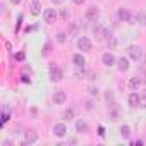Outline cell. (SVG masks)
<instances>
[{"label": "cell", "instance_id": "obj_1", "mask_svg": "<svg viewBox=\"0 0 146 146\" xmlns=\"http://www.w3.org/2000/svg\"><path fill=\"white\" fill-rule=\"evenodd\" d=\"M78 48L83 52H91V40L88 36H81L78 40Z\"/></svg>", "mask_w": 146, "mask_h": 146}, {"label": "cell", "instance_id": "obj_2", "mask_svg": "<svg viewBox=\"0 0 146 146\" xmlns=\"http://www.w3.org/2000/svg\"><path fill=\"white\" fill-rule=\"evenodd\" d=\"M62 76H64V74H62V70H60L55 64H50V79L57 83V81L62 79Z\"/></svg>", "mask_w": 146, "mask_h": 146}, {"label": "cell", "instance_id": "obj_3", "mask_svg": "<svg viewBox=\"0 0 146 146\" xmlns=\"http://www.w3.org/2000/svg\"><path fill=\"white\" fill-rule=\"evenodd\" d=\"M86 19L88 21H96L98 17H100V9L98 7H95V5H91L90 9H86Z\"/></svg>", "mask_w": 146, "mask_h": 146}, {"label": "cell", "instance_id": "obj_4", "mask_svg": "<svg viewBox=\"0 0 146 146\" xmlns=\"http://www.w3.org/2000/svg\"><path fill=\"white\" fill-rule=\"evenodd\" d=\"M43 19H45V23H48V24L55 23V21H57V12H55V9H45Z\"/></svg>", "mask_w": 146, "mask_h": 146}, {"label": "cell", "instance_id": "obj_5", "mask_svg": "<svg viewBox=\"0 0 146 146\" xmlns=\"http://www.w3.org/2000/svg\"><path fill=\"white\" fill-rule=\"evenodd\" d=\"M38 141V132L36 131H28V132H24V146L26 144H31V143H36Z\"/></svg>", "mask_w": 146, "mask_h": 146}, {"label": "cell", "instance_id": "obj_6", "mask_svg": "<svg viewBox=\"0 0 146 146\" xmlns=\"http://www.w3.org/2000/svg\"><path fill=\"white\" fill-rule=\"evenodd\" d=\"M53 134H55L57 137H65V134H67L65 124H55V125H53Z\"/></svg>", "mask_w": 146, "mask_h": 146}, {"label": "cell", "instance_id": "obj_7", "mask_svg": "<svg viewBox=\"0 0 146 146\" xmlns=\"http://www.w3.org/2000/svg\"><path fill=\"white\" fill-rule=\"evenodd\" d=\"M29 12L33 16H40L41 14V2L40 0H33V2L29 4Z\"/></svg>", "mask_w": 146, "mask_h": 146}, {"label": "cell", "instance_id": "obj_8", "mask_svg": "<svg viewBox=\"0 0 146 146\" xmlns=\"http://www.w3.org/2000/svg\"><path fill=\"white\" fill-rule=\"evenodd\" d=\"M127 52H129V57H131L132 60H139V57H141V50H139V46L131 45V46L127 48Z\"/></svg>", "mask_w": 146, "mask_h": 146}, {"label": "cell", "instance_id": "obj_9", "mask_svg": "<svg viewBox=\"0 0 146 146\" xmlns=\"http://www.w3.org/2000/svg\"><path fill=\"white\" fill-rule=\"evenodd\" d=\"M102 60H103V64H105L107 67H110V65H113V64H115V57H113V53H110V52L103 53Z\"/></svg>", "mask_w": 146, "mask_h": 146}, {"label": "cell", "instance_id": "obj_10", "mask_svg": "<svg viewBox=\"0 0 146 146\" xmlns=\"http://www.w3.org/2000/svg\"><path fill=\"white\" fill-rule=\"evenodd\" d=\"M76 129H78V132H81V134H86V132L90 131V125H88L84 120H81V119H79V120L76 122Z\"/></svg>", "mask_w": 146, "mask_h": 146}, {"label": "cell", "instance_id": "obj_11", "mask_svg": "<svg viewBox=\"0 0 146 146\" xmlns=\"http://www.w3.org/2000/svg\"><path fill=\"white\" fill-rule=\"evenodd\" d=\"M119 19L124 21V23H129L132 17H131V12L127 9H119Z\"/></svg>", "mask_w": 146, "mask_h": 146}, {"label": "cell", "instance_id": "obj_12", "mask_svg": "<svg viewBox=\"0 0 146 146\" xmlns=\"http://www.w3.org/2000/svg\"><path fill=\"white\" fill-rule=\"evenodd\" d=\"M65 93L64 91H55V95H53V102L57 103V105H62L64 102H65Z\"/></svg>", "mask_w": 146, "mask_h": 146}, {"label": "cell", "instance_id": "obj_13", "mask_svg": "<svg viewBox=\"0 0 146 146\" xmlns=\"http://www.w3.org/2000/svg\"><path fill=\"white\" fill-rule=\"evenodd\" d=\"M117 67H119V70H122V72H125V70H129V60L127 58H119V62H117Z\"/></svg>", "mask_w": 146, "mask_h": 146}, {"label": "cell", "instance_id": "obj_14", "mask_svg": "<svg viewBox=\"0 0 146 146\" xmlns=\"http://www.w3.org/2000/svg\"><path fill=\"white\" fill-rule=\"evenodd\" d=\"M139 86H141V78H131V81H129V90H131V91H136Z\"/></svg>", "mask_w": 146, "mask_h": 146}, {"label": "cell", "instance_id": "obj_15", "mask_svg": "<svg viewBox=\"0 0 146 146\" xmlns=\"http://www.w3.org/2000/svg\"><path fill=\"white\" fill-rule=\"evenodd\" d=\"M72 62H74V65H84L86 58L83 57V53H76L74 57H72Z\"/></svg>", "mask_w": 146, "mask_h": 146}, {"label": "cell", "instance_id": "obj_16", "mask_svg": "<svg viewBox=\"0 0 146 146\" xmlns=\"http://www.w3.org/2000/svg\"><path fill=\"white\" fill-rule=\"evenodd\" d=\"M78 33H79V24L78 23H70L69 24V35L70 36H78Z\"/></svg>", "mask_w": 146, "mask_h": 146}, {"label": "cell", "instance_id": "obj_17", "mask_svg": "<svg viewBox=\"0 0 146 146\" xmlns=\"http://www.w3.org/2000/svg\"><path fill=\"white\" fill-rule=\"evenodd\" d=\"M129 105L131 107H137L139 105V95L137 93H131L129 95Z\"/></svg>", "mask_w": 146, "mask_h": 146}, {"label": "cell", "instance_id": "obj_18", "mask_svg": "<svg viewBox=\"0 0 146 146\" xmlns=\"http://www.w3.org/2000/svg\"><path fill=\"white\" fill-rule=\"evenodd\" d=\"M119 132H120V136H122L124 139H129V137H131V129H129V125H120Z\"/></svg>", "mask_w": 146, "mask_h": 146}, {"label": "cell", "instance_id": "obj_19", "mask_svg": "<svg viewBox=\"0 0 146 146\" xmlns=\"http://www.w3.org/2000/svg\"><path fill=\"white\" fill-rule=\"evenodd\" d=\"M74 117H76L74 108H65V110H64V119H65V120H72Z\"/></svg>", "mask_w": 146, "mask_h": 146}, {"label": "cell", "instance_id": "obj_20", "mask_svg": "<svg viewBox=\"0 0 146 146\" xmlns=\"http://www.w3.org/2000/svg\"><path fill=\"white\" fill-rule=\"evenodd\" d=\"M52 52V41H46V45L43 46V55H50Z\"/></svg>", "mask_w": 146, "mask_h": 146}, {"label": "cell", "instance_id": "obj_21", "mask_svg": "<svg viewBox=\"0 0 146 146\" xmlns=\"http://www.w3.org/2000/svg\"><path fill=\"white\" fill-rule=\"evenodd\" d=\"M78 69H76V76L78 78H83L84 76V65H76Z\"/></svg>", "mask_w": 146, "mask_h": 146}, {"label": "cell", "instance_id": "obj_22", "mask_svg": "<svg viewBox=\"0 0 146 146\" xmlns=\"http://www.w3.org/2000/svg\"><path fill=\"white\" fill-rule=\"evenodd\" d=\"M57 41H58V43H64V41H65V33H62V31L57 33Z\"/></svg>", "mask_w": 146, "mask_h": 146}, {"label": "cell", "instance_id": "obj_23", "mask_svg": "<svg viewBox=\"0 0 146 146\" xmlns=\"http://www.w3.org/2000/svg\"><path fill=\"white\" fill-rule=\"evenodd\" d=\"M139 107L146 108V96H139Z\"/></svg>", "mask_w": 146, "mask_h": 146}, {"label": "cell", "instance_id": "obj_24", "mask_svg": "<svg viewBox=\"0 0 146 146\" xmlns=\"http://www.w3.org/2000/svg\"><path fill=\"white\" fill-rule=\"evenodd\" d=\"M62 19H64V21H69V11H67V9L62 11Z\"/></svg>", "mask_w": 146, "mask_h": 146}, {"label": "cell", "instance_id": "obj_25", "mask_svg": "<svg viewBox=\"0 0 146 146\" xmlns=\"http://www.w3.org/2000/svg\"><path fill=\"white\" fill-rule=\"evenodd\" d=\"M105 98H107V100H108V102H112V100H113V93H112V91H110V90H108V91H107V93H105Z\"/></svg>", "mask_w": 146, "mask_h": 146}, {"label": "cell", "instance_id": "obj_26", "mask_svg": "<svg viewBox=\"0 0 146 146\" xmlns=\"http://www.w3.org/2000/svg\"><path fill=\"white\" fill-rule=\"evenodd\" d=\"M16 60H19V62H23V60H24V53H23V52H19V53H16Z\"/></svg>", "mask_w": 146, "mask_h": 146}, {"label": "cell", "instance_id": "obj_27", "mask_svg": "<svg viewBox=\"0 0 146 146\" xmlns=\"http://www.w3.org/2000/svg\"><path fill=\"white\" fill-rule=\"evenodd\" d=\"M21 81H23V83H28V84L31 83V79H29V76H26V74H23V76H21Z\"/></svg>", "mask_w": 146, "mask_h": 146}, {"label": "cell", "instance_id": "obj_28", "mask_svg": "<svg viewBox=\"0 0 146 146\" xmlns=\"http://www.w3.org/2000/svg\"><path fill=\"white\" fill-rule=\"evenodd\" d=\"M90 93H91L93 96H98V88H90Z\"/></svg>", "mask_w": 146, "mask_h": 146}, {"label": "cell", "instance_id": "obj_29", "mask_svg": "<svg viewBox=\"0 0 146 146\" xmlns=\"http://www.w3.org/2000/svg\"><path fill=\"white\" fill-rule=\"evenodd\" d=\"M7 120H9V113H7V112H4V115H2V122L5 124Z\"/></svg>", "mask_w": 146, "mask_h": 146}, {"label": "cell", "instance_id": "obj_30", "mask_svg": "<svg viewBox=\"0 0 146 146\" xmlns=\"http://www.w3.org/2000/svg\"><path fill=\"white\" fill-rule=\"evenodd\" d=\"M52 2H53L55 5H58V4H64V2H65V0H52Z\"/></svg>", "mask_w": 146, "mask_h": 146}, {"label": "cell", "instance_id": "obj_31", "mask_svg": "<svg viewBox=\"0 0 146 146\" xmlns=\"http://www.w3.org/2000/svg\"><path fill=\"white\" fill-rule=\"evenodd\" d=\"M98 131H100V136H102V137H105V129H103V127H100Z\"/></svg>", "mask_w": 146, "mask_h": 146}, {"label": "cell", "instance_id": "obj_32", "mask_svg": "<svg viewBox=\"0 0 146 146\" xmlns=\"http://www.w3.org/2000/svg\"><path fill=\"white\" fill-rule=\"evenodd\" d=\"M2 146H12V141H4Z\"/></svg>", "mask_w": 146, "mask_h": 146}, {"label": "cell", "instance_id": "obj_33", "mask_svg": "<svg viewBox=\"0 0 146 146\" xmlns=\"http://www.w3.org/2000/svg\"><path fill=\"white\" fill-rule=\"evenodd\" d=\"M11 4L12 5H17V4H21V0H11Z\"/></svg>", "mask_w": 146, "mask_h": 146}, {"label": "cell", "instance_id": "obj_34", "mask_svg": "<svg viewBox=\"0 0 146 146\" xmlns=\"http://www.w3.org/2000/svg\"><path fill=\"white\" fill-rule=\"evenodd\" d=\"M74 4H78V5H81V4H84V0H74Z\"/></svg>", "mask_w": 146, "mask_h": 146}, {"label": "cell", "instance_id": "obj_35", "mask_svg": "<svg viewBox=\"0 0 146 146\" xmlns=\"http://www.w3.org/2000/svg\"><path fill=\"white\" fill-rule=\"evenodd\" d=\"M144 24H146V19H144Z\"/></svg>", "mask_w": 146, "mask_h": 146}]
</instances>
